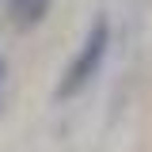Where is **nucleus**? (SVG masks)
Listing matches in <instances>:
<instances>
[{"label":"nucleus","instance_id":"obj_1","mask_svg":"<svg viewBox=\"0 0 152 152\" xmlns=\"http://www.w3.org/2000/svg\"><path fill=\"white\" fill-rule=\"evenodd\" d=\"M107 46H110V23L99 15L91 23V34H88V42L80 46V53H76V61L69 65V76L61 80V88H57V99H72L88 80H91L95 72H99V65H103V57H107Z\"/></svg>","mask_w":152,"mask_h":152},{"label":"nucleus","instance_id":"obj_2","mask_svg":"<svg viewBox=\"0 0 152 152\" xmlns=\"http://www.w3.org/2000/svg\"><path fill=\"white\" fill-rule=\"evenodd\" d=\"M46 4H50V0H15V12H19L23 23H34V19L46 12Z\"/></svg>","mask_w":152,"mask_h":152}]
</instances>
